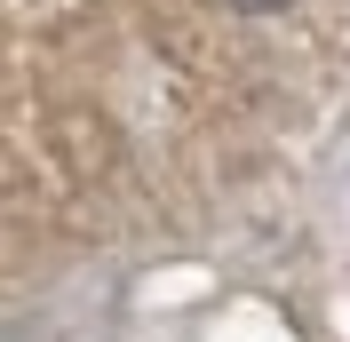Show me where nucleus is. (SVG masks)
Masks as SVG:
<instances>
[{
  "instance_id": "1",
  "label": "nucleus",
  "mask_w": 350,
  "mask_h": 342,
  "mask_svg": "<svg viewBox=\"0 0 350 342\" xmlns=\"http://www.w3.org/2000/svg\"><path fill=\"white\" fill-rule=\"evenodd\" d=\"M239 8H279V0H239Z\"/></svg>"
}]
</instances>
